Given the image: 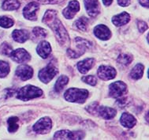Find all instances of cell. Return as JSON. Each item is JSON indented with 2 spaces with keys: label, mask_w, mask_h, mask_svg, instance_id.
Wrapping results in <instances>:
<instances>
[{
  "label": "cell",
  "mask_w": 149,
  "mask_h": 140,
  "mask_svg": "<svg viewBox=\"0 0 149 140\" xmlns=\"http://www.w3.org/2000/svg\"><path fill=\"white\" fill-rule=\"evenodd\" d=\"M36 51H37V53L40 56L42 57L43 59H46L48 57L51 51H52V47L48 42L41 41L36 48Z\"/></svg>",
  "instance_id": "cell-17"
},
{
  "label": "cell",
  "mask_w": 149,
  "mask_h": 140,
  "mask_svg": "<svg viewBox=\"0 0 149 140\" xmlns=\"http://www.w3.org/2000/svg\"><path fill=\"white\" fill-rule=\"evenodd\" d=\"M131 0H118V5L121 6H128L130 4Z\"/></svg>",
  "instance_id": "cell-34"
},
{
  "label": "cell",
  "mask_w": 149,
  "mask_h": 140,
  "mask_svg": "<svg viewBox=\"0 0 149 140\" xmlns=\"http://www.w3.org/2000/svg\"><path fill=\"white\" fill-rule=\"evenodd\" d=\"M94 34L96 37L103 41H107L111 37V30L104 25H99L95 26L94 29Z\"/></svg>",
  "instance_id": "cell-15"
},
{
  "label": "cell",
  "mask_w": 149,
  "mask_h": 140,
  "mask_svg": "<svg viewBox=\"0 0 149 140\" xmlns=\"http://www.w3.org/2000/svg\"><path fill=\"white\" fill-rule=\"evenodd\" d=\"M118 63L123 67H127L133 61V57L127 54H121L118 57Z\"/></svg>",
  "instance_id": "cell-24"
},
{
  "label": "cell",
  "mask_w": 149,
  "mask_h": 140,
  "mask_svg": "<svg viewBox=\"0 0 149 140\" xmlns=\"http://www.w3.org/2000/svg\"><path fill=\"white\" fill-rule=\"evenodd\" d=\"M10 56L14 62L18 63L28 62L31 58L29 53L23 49H18L17 50H14L11 52Z\"/></svg>",
  "instance_id": "cell-10"
},
{
  "label": "cell",
  "mask_w": 149,
  "mask_h": 140,
  "mask_svg": "<svg viewBox=\"0 0 149 140\" xmlns=\"http://www.w3.org/2000/svg\"><path fill=\"white\" fill-rule=\"evenodd\" d=\"M95 63V59L92 58H88L82 61H80L77 63V68L78 70L82 74H86L91 68L93 67Z\"/></svg>",
  "instance_id": "cell-19"
},
{
  "label": "cell",
  "mask_w": 149,
  "mask_h": 140,
  "mask_svg": "<svg viewBox=\"0 0 149 140\" xmlns=\"http://www.w3.org/2000/svg\"><path fill=\"white\" fill-rule=\"evenodd\" d=\"M87 111L92 114L97 113L98 116H101L104 120H111L116 115V110L109 107L100 106L97 103H93L87 107Z\"/></svg>",
  "instance_id": "cell-4"
},
{
  "label": "cell",
  "mask_w": 149,
  "mask_h": 140,
  "mask_svg": "<svg viewBox=\"0 0 149 140\" xmlns=\"http://www.w3.org/2000/svg\"><path fill=\"white\" fill-rule=\"evenodd\" d=\"M84 6L88 14L94 18L100 13V3L98 0H84Z\"/></svg>",
  "instance_id": "cell-14"
},
{
  "label": "cell",
  "mask_w": 149,
  "mask_h": 140,
  "mask_svg": "<svg viewBox=\"0 0 149 140\" xmlns=\"http://www.w3.org/2000/svg\"><path fill=\"white\" fill-rule=\"evenodd\" d=\"M130 21V15L126 12H122L118 15H115L112 18V22L115 26L120 27L126 25Z\"/></svg>",
  "instance_id": "cell-18"
},
{
  "label": "cell",
  "mask_w": 149,
  "mask_h": 140,
  "mask_svg": "<svg viewBox=\"0 0 149 140\" xmlns=\"http://www.w3.org/2000/svg\"><path fill=\"white\" fill-rule=\"evenodd\" d=\"M14 22L13 21V19L10 18L8 17H0V26L1 27L8 29V28L12 27L14 25Z\"/></svg>",
  "instance_id": "cell-29"
},
{
  "label": "cell",
  "mask_w": 149,
  "mask_h": 140,
  "mask_svg": "<svg viewBox=\"0 0 149 140\" xmlns=\"http://www.w3.org/2000/svg\"><path fill=\"white\" fill-rule=\"evenodd\" d=\"M47 31L44 29H42L40 27H36L33 30V37L36 40H40L42 38L46 37Z\"/></svg>",
  "instance_id": "cell-26"
},
{
  "label": "cell",
  "mask_w": 149,
  "mask_h": 140,
  "mask_svg": "<svg viewBox=\"0 0 149 140\" xmlns=\"http://www.w3.org/2000/svg\"><path fill=\"white\" fill-rule=\"evenodd\" d=\"M82 81L85 83L88 84L90 86H95L97 83V79L94 75H88L84 76L82 78Z\"/></svg>",
  "instance_id": "cell-31"
},
{
  "label": "cell",
  "mask_w": 149,
  "mask_h": 140,
  "mask_svg": "<svg viewBox=\"0 0 149 140\" xmlns=\"http://www.w3.org/2000/svg\"><path fill=\"white\" fill-rule=\"evenodd\" d=\"M43 22L54 31L56 38L63 45L69 43V35L62 22L58 18L57 13L54 11H47L43 18Z\"/></svg>",
  "instance_id": "cell-1"
},
{
  "label": "cell",
  "mask_w": 149,
  "mask_h": 140,
  "mask_svg": "<svg viewBox=\"0 0 149 140\" xmlns=\"http://www.w3.org/2000/svg\"><path fill=\"white\" fill-rule=\"evenodd\" d=\"M144 65L141 63H138L132 69V70L130 71V76L131 78L134 79V80H137L140 78H142L143 74H144Z\"/></svg>",
  "instance_id": "cell-21"
},
{
  "label": "cell",
  "mask_w": 149,
  "mask_h": 140,
  "mask_svg": "<svg viewBox=\"0 0 149 140\" xmlns=\"http://www.w3.org/2000/svg\"><path fill=\"white\" fill-rule=\"evenodd\" d=\"M88 20L84 17L80 18L77 19L75 22V25L78 30H81V31H86L87 28H88Z\"/></svg>",
  "instance_id": "cell-27"
},
{
  "label": "cell",
  "mask_w": 149,
  "mask_h": 140,
  "mask_svg": "<svg viewBox=\"0 0 149 140\" xmlns=\"http://www.w3.org/2000/svg\"><path fill=\"white\" fill-rule=\"evenodd\" d=\"M127 90V86L122 81L114 82L109 86V94L111 97L119 98L125 94Z\"/></svg>",
  "instance_id": "cell-7"
},
{
  "label": "cell",
  "mask_w": 149,
  "mask_h": 140,
  "mask_svg": "<svg viewBox=\"0 0 149 140\" xmlns=\"http://www.w3.org/2000/svg\"><path fill=\"white\" fill-rule=\"evenodd\" d=\"M18 118L16 117V116H13V117H10L8 121V131L11 133H14L18 129Z\"/></svg>",
  "instance_id": "cell-25"
},
{
  "label": "cell",
  "mask_w": 149,
  "mask_h": 140,
  "mask_svg": "<svg viewBox=\"0 0 149 140\" xmlns=\"http://www.w3.org/2000/svg\"><path fill=\"white\" fill-rule=\"evenodd\" d=\"M116 70L114 68L110 66H100L97 70V75L99 78L102 80H111L115 78L116 76Z\"/></svg>",
  "instance_id": "cell-9"
},
{
  "label": "cell",
  "mask_w": 149,
  "mask_h": 140,
  "mask_svg": "<svg viewBox=\"0 0 149 140\" xmlns=\"http://www.w3.org/2000/svg\"><path fill=\"white\" fill-rule=\"evenodd\" d=\"M10 65L8 63L0 60V78H4L10 73Z\"/></svg>",
  "instance_id": "cell-28"
},
{
  "label": "cell",
  "mask_w": 149,
  "mask_h": 140,
  "mask_svg": "<svg viewBox=\"0 0 149 140\" xmlns=\"http://www.w3.org/2000/svg\"><path fill=\"white\" fill-rule=\"evenodd\" d=\"M4 93H5L6 97H12L13 94H14L16 93V90L13 89H6Z\"/></svg>",
  "instance_id": "cell-33"
},
{
  "label": "cell",
  "mask_w": 149,
  "mask_h": 140,
  "mask_svg": "<svg viewBox=\"0 0 149 140\" xmlns=\"http://www.w3.org/2000/svg\"><path fill=\"white\" fill-rule=\"evenodd\" d=\"M12 51H13L12 47L9 44L3 43L2 45L0 46V53L2 55L10 56Z\"/></svg>",
  "instance_id": "cell-30"
},
{
  "label": "cell",
  "mask_w": 149,
  "mask_h": 140,
  "mask_svg": "<svg viewBox=\"0 0 149 140\" xmlns=\"http://www.w3.org/2000/svg\"><path fill=\"white\" fill-rule=\"evenodd\" d=\"M65 99L70 102H76L82 104L88 97V91L84 89L70 88L65 92Z\"/></svg>",
  "instance_id": "cell-3"
},
{
  "label": "cell",
  "mask_w": 149,
  "mask_h": 140,
  "mask_svg": "<svg viewBox=\"0 0 149 140\" xmlns=\"http://www.w3.org/2000/svg\"><path fill=\"white\" fill-rule=\"evenodd\" d=\"M85 136L84 132L77 131L70 132L67 130H63L57 132L54 135V139H83Z\"/></svg>",
  "instance_id": "cell-6"
},
{
  "label": "cell",
  "mask_w": 149,
  "mask_h": 140,
  "mask_svg": "<svg viewBox=\"0 0 149 140\" xmlns=\"http://www.w3.org/2000/svg\"><path fill=\"white\" fill-rule=\"evenodd\" d=\"M20 7V2L18 0H4L2 8L4 11H15Z\"/></svg>",
  "instance_id": "cell-22"
},
{
  "label": "cell",
  "mask_w": 149,
  "mask_h": 140,
  "mask_svg": "<svg viewBox=\"0 0 149 140\" xmlns=\"http://www.w3.org/2000/svg\"><path fill=\"white\" fill-rule=\"evenodd\" d=\"M120 122L123 127L127 128H132L136 124V120L130 113H124L120 118Z\"/></svg>",
  "instance_id": "cell-16"
},
{
  "label": "cell",
  "mask_w": 149,
  "mask_h": 140,
  "mask_svg": "<svg viewBox=\"0 0 149 140\" xmlns=\"http://www.w3.org/2000/svg\"><path fill=\"white\" fill-rule=\"evenodd\" d=\"M80 11V4L77 0H72L70 2L69 5L63 11V14L65 18L72 19L75 14Z\"/></svg>",
  "instance_id": "cell-13"
},
{
  "label": "cell",
  "mask_w": 149,
  "mask_h": 140,
  "mask_svg": "<svg viewBox=\"0 0 149 140\" xmlns=\"http://www.w3.org/2000/svg\"><path fill=\"white\" fill-rule=\"evenodd\" d=\"M39 10V4L35 2L29 3L23 9V15L26 19L35 21L36 20V11Z\"/></svg>",
  "instance_id": "cell-11"
},
{
  "label": "cell",
  "mask_w": 149,
  "mask_h": 140,
  "mask_svg": "<svg viewBox=\"0 0 149 140\" xmlns=\"http://www.w3.org/2000/svg\"><path fill=\"white\" fill-rule=\"evenodd\" d=\"M12 37L18 43H24L29 38V33L26 30H15L12 33Z\"/></svg>",
  "instance_id": "cell-20"
},
{
  "label": "cell",
  "mask_w": 149,
  "mask_h": 140,
  "mask_svg": "<svg viewBox=\"0 0 149 140\" xmlns=\"http://www.w3.org/2000/svg\"><path fill=\"white\" fill-rule=\"evenodd\" d=\"M69 82V78L65 75L60 76L54 85V90L56 92H60Z\"/></svg>",
  "instance_id": "cell-23"
},
{
  "label": "cell",
  "mask_w": 149,
  "mask_h": 140,
  "mask_svg": "<svg viewBox=\"0 0 149 140\" xmlns=\"http://www.w3.org/2000/svg\"><path fill=\"white\" fill-rule=\"evenodd\" d=\"M43 95V90L36 86L32 85H27L19 89V91L17 93V98L27 101L33 98L40 97Z\"/></svg>",
  "instance_id": "cell-2"
},
{
  "label": "cell",
  "mask_w": 149,
  "mask_h": 140,
  "mask_svg": "<svg viewBox=\"0 0 149 140\" xmlns=\"http://www.w3.org/2000/svg\"><path fill=\"white\" fill-rule=\"evenodd\" d=\"M58 72L57 68L54 67V64L50 63L46 68H43L39 72V78L43 83H48L52 81Z\"/></svg>",
  "instance_id": "cell-5"
},
{
  "label": "cell",
  "mask_w": 149,
  "mask_h": 140,
  "mask_svg": "<svg viewBox=\"0 0 149 140\" xmlns=\"http://www.w3.org/2000/svg\"><path fill=\"white\" fill-rule=\"evenodd\" d=\"M137 27H138L139 31L141 32H144L148 29V25H147L146 22H143V21H139L137 22Z\"/></svg>",
  "instance_id": "cell-32"
},
{
  "label": "cell",
  "mask_w": 149,
  "mask_h": 140,
  "mask_svg": "<svg viewBox=\"0 0 149 140\" xmlns=\"http://www.w3.org/2000/svg\"><path fill=\"white\" fill-rule=\"evenodd\" d=\"M112 2H113V0H103V4L105 6H110L112 3Z\"/></svg>",
  "instance_id": "cell-36"
},
{
  "label": "cell",
  "mask_w": 149,
  "mask_h": 140,
  "mask_svg": "<svg viewBox=\"0 0 149 140\" xmlns=\"http://www.w3.org/2000/svg\"><path fill=\"white\" fill-rule=\"evenodd\" d=\"M15 74L22 81H26L33 77V68L28 65H22L17 68Z\"/></svg>",
  "instance_id": "cell-12"
},
{
  "label": "cell",
  "mask_w": 149,
  "mask_h": 140,
  "mask_svg": "<svg viewBox=\"0 0 149 140\" xmlns=\"http://www.w3.org/2000/svg\"><path fill=\"white\" fill-rule=\"evenodd\" d=\"M139 2L142 6L145 7H148V0H139Z\"/></svg>",
  "instance_id": "cell-35"
},
{
  "label": "cell",
  "mask_w": 149,
  "mask_h": 140,
  "mask_svg": "<svg viewBox=\"0 0 149 140\" xmlns=\"http://www.w3.org/2000/svg\"><path fill=\"white\" fill-rule=\"evenodd\" d=\"M52 120L48 117H43L34 124L33 131L38 134H46L52 129Z\"/></svg>",
  "instance_id": "cell-8"
}]
</instances>
